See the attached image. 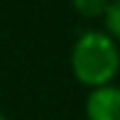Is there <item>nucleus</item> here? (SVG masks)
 I'll use <instances>...</instances> for the list:
<instances>
[{
    "instance_id": "obj_1",
    "label": "nucleus",
    "mask_w": 120,
    "mask_h": 120,
    "mask_svg": "<svg viewBox=\"0 0 120 120\" xmlns=\"http://www.w3.org/2000/svg\"><path fill=\"white\" fill-rule=\"evenodd\" d=\"M69 66L74 79L88 88L108 86L120 71V47L105 30H86L71 47Z\"/></svg>"
},
{
    "instance_id": "obj_2",
    "label": "nucleus",
    "mask_w": 120,
    "mask_h": 120,
    "mask_svg": "<svg viewBox=\"0 0 120 120\" xmlns=\"http://www.w3.org/2000/svg\"><path fill=\"white\" fill-rule=\"evenodd\" d=\"M86 120H120V86L91 88L83 103Z\"/></svg>"
},
{
    "instance_id": "obj_3",
    "label": "nucleus",
    "mask_w": 120,
    "mask_h": 120,
    "mask_svg": "<svg viewBox=\"0 0 120 120\" xmlns=\"http://www.w3.org/2000/svg\"><path fill=\"white\" fill-rule=\"evenodd\" d=\"M108 3L110 0H71L74 10L81 15V17H103L108 10Z\"/></svg>"
},
{
    "instance_id": "obj_4",
    "label": "nucleus",
    "mask_w": 120,
    "mask_h": 120,
    "mask_svg": "<svg viewBox=\"0 0 120 120\" xmlns=\"http://www.w3.org/2000/svg\"><path fill=\"white\" fill-rule=\"evenodd\" d=\"M103 22H105V32L120 44V0H110L108 10L103 15Z\"/></svg>"
},
{
    "instance_id": "obj_5",
    "label": "nucleus",
    "mask_w": 120,
    "mask_h": 120,
    "mask_svg": "<svg viewBox=\"0 0 120 120\" xmlns=\"http://www.w3.org/2000/svg\"><path fill=\"white\" fill-rule=\"evenodd\" d=\"M0 120H10V118H8V115H5V113H0Z\"/></svg>"
}]
</instances>
